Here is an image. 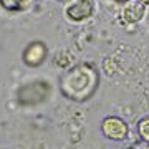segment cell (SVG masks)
<instances>
[{
  "label": "cell",
  "instance_id": "cell-1",
  "mask_svg": "<svg viewBox=\"0 0 149 149\" xmlns=\"http://www.w3.org/2000/svg\"><path fill=\"white\" fill-rule=\"evenodd\" d=\"M98 86V73L95 68L88 65L74 66L63 76L61 80V91L76 101H85L95 93Z\"/></svg>",
  "mask_w": 149,
  "mask_h": 149
},
{
  "label": "cell",
  "instance_id": "cell-2",
  "mask_svg": "<svg viewBox=\"0 0 149 149\" xmlns=\"http://www.w3.org/2000/svg\"><path fill=\"white\" fill-rule=\"evenodd\" d=\"M48 95H50V85L47 81H33L18 90L17 101L22 106H35V104L45 101Z\"/></svg>",
  "mask_w": 149,
  "mask_h": 149
},
{
  "label": "cell",
  "instance_id": "cell-3",
  "mask_svg": "<svg viewBox=\"0 0 149 149\" xmlns=\"http://www.w3.org/2000/svg\"><path fill=\"white\" fill-rule=\"evenodd\" d=\"M101 131L113 141H123L128 138V124L118 116H108L101 123Z\"/></svg>",
  "mask_w": 149,
  "mask_h": 149
},
{
  "label": "cell",
  "instance_id": "cell-4",
  "mask_svg": "<svg viewBox=\"0 0 149 149\" xmlns=\"http://www.w3.org/2000/svg\"><path fill=\"white\" fill-rule=\"evenodd\" d=\"M146 7L143 2L139 0H129L124 3L121 12V18L126 25H134V23H139V22L144 18L146 15Z\"/></svg>",
  "mask_w": 149,
  "mask_h": 149
},
{
  "label": "cell",
  "instance_id": "cell-5",
  "mask_svg": "<svg viewBox=\"0 0 149 149\" xmlns=\"http://www.w3.org/2000/svg\"><path fill=\"white\" fill-rule=\"evenodd\" d=\"M93 12H95L93 0H74V3L66 8V17L73 22H81L93 15Z\"/></svg>",
  "mask_w": 149,
  "mask_h": 149
},
{
  "label": "cell",
  "instance_id": "cell-6",
  "mask_svg": "<svg viewBox=\"0 0 149 149\" xmlns=\"http://www.w3.org/2000/svg\"><path fill=\"white\" fill-rule=\"evenodd\" d=\"M45 56H47V47L42 42L30 43L25 48V52H23V61L28 66H38V65H42Z\"/></svg>",
  "mask_w": 149,
  "mask_h": 149
},
{
  "label": "cell",
  "instance_id": "cell-7",
  "mask_svg": "<svg viewBox=\"0 0 149 149\" xmlns=\"http://www.w3.org/2000/svg\"><path fill=\"white\" fill-rule=\"evenodd\" d=\"M32 3V0H0V5L8 12H22Z\"/></svg>",
  "mask_w": 149,
  "mask_h": 149
},
{
  "label": "cell",
  "instance_id": "cell-8",
  "mask_svg": "<svg viewBox=\"0 0 149 149\" xmlns=\"http://www.w3.org/2000/svg\"><path fill=\"white\" fill-rule=\"evenodd\" d=\"M138 133H139V136H141L143 141L149 143V118H143L138 123Z\"/></svg>",
  "mask_w": 149,
  "mask_h": 149
},
{
  "label": "cell",
  "instance_id": "cell-9",
  "mask_svg": "<svg viewBox=\"0 0 149 149\" xmlns=\"http://www.w3.org/2000/svg\"><path fill=\"white\" fill-rule=\"evenodd\" d=\"M128 149H149V143H146V141H136Z\"/></svg>",
  "mask_w": 149,
  "mask_h": 149
},
{
  "label": "cell",
  "instance_id": "cell-10",
  "mask_svg": "<svg viewBox=\"0 0 149 149\" xmlns=\"http://www.w3.org/2000/svg\"><path fill=\"white\" fill-rule=\"evenodd\" d=\"M114 2H118V3H126V2H129V0H114Z\"/></svg>",
  "mask_w": 149,
  "mask_h": 149
},
{
  "label": "cell",
  "instance_id": "cell-11",
  "mask_svg": "<svg viewBox=\"0 0 149 149\" xmlns=\"http://www.w3.org/2000/svg\"><path fill=\"white\" fill-rule=\"evenodd\" d=\"M139 2H143L144 5H149V0H139Z\"/></svg>",
  "mask_w": 149,
  "mask_h": 149
}]
</instances>
